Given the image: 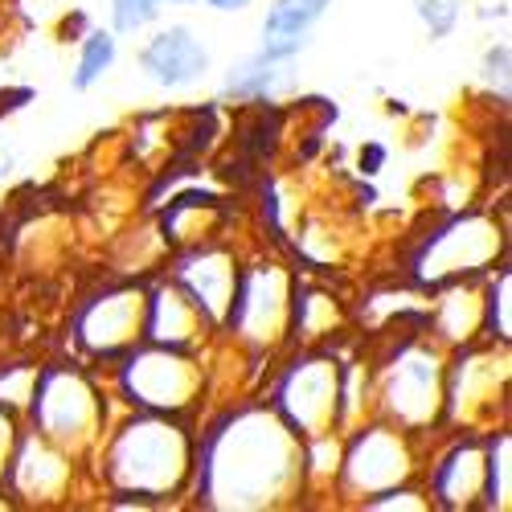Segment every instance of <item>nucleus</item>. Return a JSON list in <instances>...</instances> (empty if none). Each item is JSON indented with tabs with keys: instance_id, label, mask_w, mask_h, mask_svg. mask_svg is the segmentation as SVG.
Segmentation results:
<instances>
[{
	"instance_id": "9b49d317",
	"label": "nucleus",
	"mask_w": 512,
	"mask_h": 512,
	"mask_svg": "<svg viewBox=\"0 0 512 512\" xmlns=\"http://www.w3.org/2000/svg\"><path fill=\"white\" fill-rule=\"evenodd\" d=\"M144 312H148V287H107L91 295L74 316V345L82 357H95L115 365L127 349L144 340Z\"/></svg>"
},
{
	"instance_id": "6ab92c4d",
	"label": "nucleus",
	"mask_w": 512,
	"mask_h": 512,
	"mask_svg": "<svg viewBox=\"0 0 512 512\" xmlns=\"http://www.w3.org/2000/svg\"><path fill=\"white\" fill-rule=\"evenodd\" d=\"M115 62H119V33L107 25H91L87 33L78 37V58H74V66H70V91L74 95H87V91H95L99 82L115 70Z\"/></svg>"
},
{
	"instance_id": "f03ea898",
	"label": "nucleus",
	"mask_w": 512,
	"mask_h": 512,
	"mask_svg": "<svg viewBox=\"0 0 512 512\" xmlns=\"http://www.w3.org/2000/svg\"><path fill=\"white\" fill-rule=\"evenodd\" d=\"M99 476L115 504H168L193 484L197 431L173 414L136 410L99 439Z\"/></svg>"
},
{
	"instance_id": "423d86ee",
	"label": "nucleus",
	"mask_w": 512,
	"mask_h": 512,
	"mask_svg": "<svg viewBox=\"0 0 512 512\" xmlns=\"http://www.w3.org/2000/svg\"><path fill=\"white\" fill-rule=\"evenodd\" d=\"M115 381H119V394L136 410L185 418L205 394V365H201V353L140 340L136 349H127L115 361Z\"/></svg>"
},
{
	"instance_id": "412c9836",
	"label": "nucleus",
	"mask_w": 512,
	"mask_h": 512,
	"mask_svg": "<svg viewBox=\"0 0 512 512\" xmlns=\"http://www.w3.org/2000/svg\"><path fill=\"white\" fill-rule=\"evenodd\" d=\"M512 271L500 267V271H488V283H484V332L480 340H496V345H508L512 336Z\"/></svg>"
},
{
	"instance_id": "0eeeda50",
	"label": "nucleus",
	"mask_w": 512,
	"mask_h": 512,
	"mask_svg": "<svg viewBox=\"0 0 512 512\" xmlns=\"http://www.w3.org/2000/svg\"><path fill=\"white\" fill-rule=\"evenodd\" d=\"M508 410V345L496 340H472L447 357V394H443V422L463 431H492L496 414ZM504 426V422H500Z\"/></svg>"
},
{
	"instance_id": "c85d7f7f",
	"label": "nucleus",
	"mask_w": 512,
	"mask_h": 512,
	"mask_svg": "<svg viewBox=\"0 0 512 512\" xmlns=\"http://www.w3.org/2000/svg\"><path fill=\"white\" fill-rule=\"evenodd\" d=\"M164 5H177V9H189V5H197V0H164Z\"/></svg>"
},
{
	"instance_id": "f3484780",
	"label": "nucleus",
	"mask_w": 512,
	"mask_h": 512,
	"mask_svg": "<svg viewBox=\"0 0 512 512\" xmlns=\"http://www.w3.org/2000/svg\"><path fill=\"white\" fill-rule=\"evenodd\" d=\"M332 5L336 0H271L259 25V50L279 62H300L312 50L316 25L332 13Z\"/></svg>"
},
{
	"instance_id": "b1692460",
	"label": "nucleus",
	"mask_w": 512,
	"mask_h": 512,
	"mask_svg": "<svg viewBox=\"0 0 512 512\" xmlns=\"http://www.w3.org/2000/svg\"><path fill=\"white\" fill-rule=\"evenodd\" d=\"M414 13H418L426 33H431L435 41H443V37H451L459 29L463 0H414Z\"/></svg>"
},
{
	"instance_id": "6e6552de",
	"label": "nucleus",
	"mask_w": 512,
	"mask_h": 512,
	"mask_svg": "<svg viewBox=\"0 0 512 512\" xmlns=\"http://www.w3.org/2000/svg\"><path fill=\"white\" fill-rule=\"evenodd\" d=\"M418 476V455H414V435L398 431L394 422H369L353 426L340 439V467H336V492L369 500L390 488H402Z\"/></svg>"
},
{
	"instance_id": "bb28decb",
	"label": "nucleus",
	"mask_w": 512,
	"mask_h": 512,
	"mask_svg": "<svg viewBox=\"0 0 512 512\" xmlns=\"http://www.w3.org/2000/svg\"><path fill=\"white\" fill-rule=\"evenodd\" d=\"M197 5H205L209 13H246L254 0H197Z\"/></svg>"
},
{
	"instance_id": "7ed1b4c3",
	"label": "nucleus",
	"mask_w": 512,
	"mask_h": 512,
	"mask_svg": "<svg viewBox=\"0 0 512 512\" xmlns=\"http://www.w3.org/2000/svg\"><path fill=\"white\" fill-rule=\"evenodd\" d=\"M25 418L41 439L87 459L107 435V394L82 365H41Z\"/></svg>"
},
{
	"instance_id": "9d476101",
	"label": "nucleus",
	"mask_w": 512,
	"mask_h": 512,
	"mask_svg": "<svg viewBox=\"0 0 512 512\" xmlns=\"http://www.w3.org/2000/svg\"><path fill=\"white\" fill-rule=\"evenodd\" d=\"M504 226L488 213H459L443 230H435L426 238L414 275L426 287H447V283H463V279H480L496 267V259L504 254Z\"/></svg>"
},
{
	"instance_id": "5701e85b",
	"label": "nucleus",
	"mask_w": 512,
	"mask_h": 512,
	"mask_svg": "<svg viewBox=\"0 0 512 512\" xmlns=\"http://www.w3.org/2000/svg\"><path fill=\"white\" fill-rule=\"evenodd\" d=\"M480 82H484V91L500 103H508V91H512V46L504 37H496L492 46L484 50L480 58Z\"/></svg>"
},
{
	"instance_id": "ddd939ff",
	"label": "nucleus",
	"mask_w": 512,
	"mask_h": 512,
	"mask_svg": "<svg viewBox=\"0 0 512 512\" xmlns=\"http://www.w3.org/2000/svg\"><path fill=\"white\" fill-rule=\"evenodd\" d=\"M238 275H242V267L234 259V250L205 238V242H197L181 254L168 279H173L201 308V316L209 320L213 332H222V324L230 316V304H234V291H238Z\"/></svg>"
},
{
	"instance_id": "4468645a",
	"label": "nucleus",
	"mask_w": 512,
	"mask_h": 512,
	"mask_svg": "<svg viewBox=\"0 0 512 512\" xmlns=\"http://www.w3.org/2000/svg\"><path fill=\"white\" fill-rule=\"evenodd\" d=\"M74 455L41 439L37 431H21L13 463L5 472V492H13L25 504H66L74 492Z\"/></svg>"
},
{
	"instance_id": "393cba45",
	"label": "nucleus",
	"mask_w": 512,
	"mask_h": 512,
	"mask_svg": "<svg viewBox=\"0 0 512 512\" xmlns=\"http://www.w3.org/2000/svg\"><path fill=\"white\" fill-rule=\"evenodd\" d=\"M33 381H37V365H9L0 369V406L25 414L29 398H33Z\"/></svg>"
},
{
	"instance_id": "dca6fc26",
	"label": "nucleus",
	"mask_w": 512,
	"mask_h": 512,
	"mask_svg": "<svg viewBox=\"0 0 512 512\" xmlns=\"http://www.w3.org/2000/svg\"><path fill=\"white\" fill-rule=\"evenodd\" d=\"M209 332L213 328L201 316V308L189 300V295L173 279L148 287L144 340H152V345H168V349H185V353H201Z\"/></svg>"
},
{
	"instance_id": "cd10ccee",
	"label": "nucleus",
	"mask_w": 512,
	"mask_h": 512,
	"mask_svg": "<svg viewBox=\"0 0 512 512\" xmlns=\"http://www.w3.org/2000/svg\"><path fill=\"white\" fill-rule=\"evenodd\" d=\"M13 168H17V152L13 148H0V185L13 177Z\"/></svg>"
},
{
	"instance_id": "2eb2a0df",
	"label": "nucleus",
	"mask_w": 512,
	"mask_h": 512,
	"mask_svg": "<svg viewBox=\"0 0 512 512\" xmlns=\"http://www.w3.org/2000/svg\"><path fill=\"white\" fill-rule=\"evenodd\" d=\"M484 500V435L459 431V439L431 463V504L472 512Z\"/></svg>"
},
{
	"instance_id": "f257e3e1",
	"label": "nucleus",
	"mask_w": 512,
	"mask_h": 512,
	"mask_svg": "<svg viewBox=\"0 0 512 512\" xmlns=\"http://www.w3.org/2000/svg\"><path fill=\"white\" fill-rule=\"evenodd\" d=\"M189 492L201 508L222 512L300 504L308 492L304 439L267 402H242L197 435Z\"/></svg>"
},
{
	"instance_id": "aec40b11",
	"label": "nucleus",
	"mask_w": 512,
	"mask_h": 512,
	"mask_svg": "<svg viewBox=\"0 0 512 512\" xmlns=\"http://www.w3.org/2000/svg\"><path fill=\"white\" fill-rule=\"evenodd\" d=\"M512 435L504 426L484 431V500L480 508H496L508 512V496H512Z\"/></svg>"
},
{
	"instance_id": "39448f33",
	"label": "nucleus",
	"mask_w": 512,
	"mask_h": 512,
	"mask_svg": "<svg viewBox=\"0 0 512 512\" xmlns=\"http://www.w3.org/2000/svg\"><path fill=\"white\" fill-rule=\"evenodd\" d=\"M267 406L304 443L320 435H345V365L332 353L295 357L271 386Z\"/></svg>"
},
{
	"instance_id": "f8f14e48",
	"label": "nucleus",
	"mask_w": 512,
	"mask_h": 512,
	"mask_svg": "<svg viewBox=\"0 0 512 512\" xmlns=\"http://www.w3.org/2000/svg\"><path fill=\"white\" fill-rule=\"evenodd\" d=\"M136 66L144 70V78L152 87H160L168 95H181V91L201 87L209 78L213 54L193 25H160L136 50Z\"/></svg>"
},
{
	"instance_id": "a211bd4d",
	"label": "nucleus",
	"mask_w": 512,
	"mask_h": 512,
	"mask_svg": "<svg viewBox=\"0 0 512 512\" xmlns=\"http://www.w3.org/2000/svg\"><path fill=\"white\" fill-rule=\"evenodd\" d=\"M291 70H295V62H279V58H267L263 50H254L226 66L218 99L222 103H267L295 82Z\"/></svg>"
},
{
	"instance_id": "1a4fd4ad",
	"label": "nucleus",
	"mask_w": 512,
	"mask_h": 512,
	"mask_svg": "<svg viewBox=\"0 0 512 512\" xmlns=\"http://www.w3.org/2000/svg\"><path fill=\"white\" fill-rule=\"evenodd\" d=\"M295 287H300V279H295L283 263L242 267L238 291H234V304H230V316H226L222 332L238 336L242 345L254 349V353L275 349L279 340L291 336Z\"/></svg>"
},
{
	"instance_id": "a878e982",
	"label": "nucleus",
	"mask_w": 512,
	"mask_h": 512,
	"mask_svg": "<svg viewBox=\"0 0 512 512\" xmlns=\"http://www.w3.org/2000/svg\"><path fill=\"white\" fill-rule=\"evenodd\" d=\"M17 439H21V414L0 406V484H5V472H9V463H13Z\"/></svg>"
},
{
	"instance_id": "20e7f679",
	"label": "nucleus",
	"mask_w": 512,
	"mask_h": 512,
	"mask_svg": "<svg viewBox=\"0 0 512 512\" xmlns=\"http://www.w3.org/2000/svg\"><path fill=\"white\" fill-rule=\"evenodd\" d=\"M447 357L451 349L426 336H406L394 345L390 361L377 369L373 398L381 418L406 435H422L443 426V394H447Z\"/></svg>"
},
{
	"instance_id": "4be33fe9",
	"label": "nucleus",
	"mask_w": 512,
	"mask_h": 512,
	"mask_svg": "<svg viewBox=\"0 0 512 512\" xmlns=\"http://www.w3.org/2000/svg\"><path fill=\"white\" fill-rule=\"evenodd\" d=\"M164 13V0H111L107 9V25L119 33V37H136L144 29H152Z\"/></svg>"
}]
</instances>
